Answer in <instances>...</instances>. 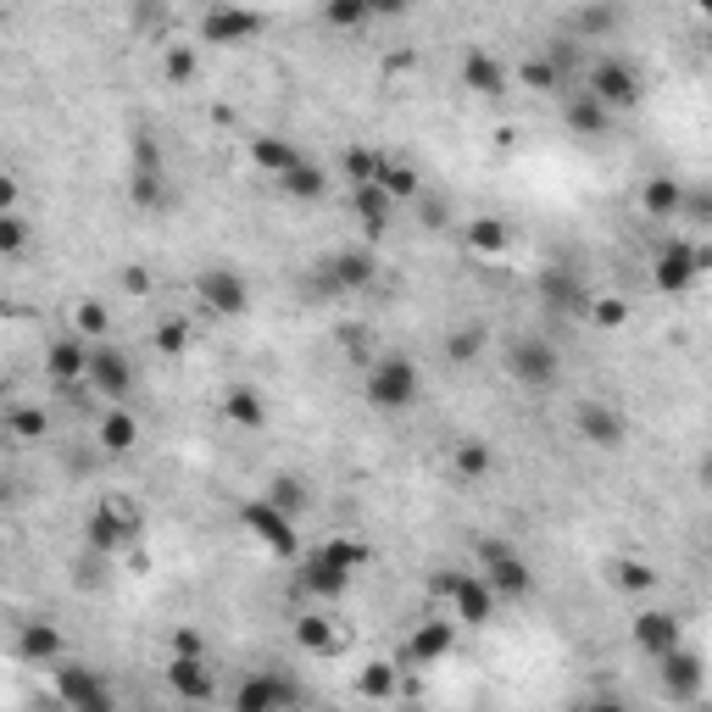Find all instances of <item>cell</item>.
<instances>
[{
	"label": "cell",
	"instance_id": "6da1fadb",
	"mask_svg": "<svg viewBox=\"0 0 712 712\" xmlns=\"http://www.w3.org/2000/svg\"><path fill=\"white\" fill-rule=\"evenodd\" d=\"M417 390H423L417 362L401 357V351H390V357H379V362L368 368V406H373V412H406V406L417 401Z\"/></svg>",
	"mask_w": 712,
	"mask_h": 712
},
{
	"label": "cell",
	"instance_id": "7a4b0ae2",
	"mask_svg": "<svg viewBox=\"0 0 712 712\" xmlns=\"http://www.w3.org/2000/svg\"><path fill=\"white\" fill-rule=\"evenodd\" d=\"M128 201L139 212H151L168 201V173H162V151L151 128H134V157H128Z\"/></svg>",
	"mask_w": 712,
	"mask_h": 712
},
{
	"label": "cell",
	"instance_id": "3957f363",
	"mask_svg": "<svg viewBox=\"0 0 712 712\" xmlns=\"http://www.w3.org/2000/svg\"><path fill=\"white\" fill-rule=\"evenodd\" d=\"M195 301H201L212 318H240V312L251 307V284L240 278V267L212 262V267L195 273Z\"/></svg>",
	"mask_w": 712,
	"mask_h": 712
},
{
	"label": "cell",
	"instance_id": "277c9868",
	"mask_svg": "<svg viewBox=\"0 0 712 712\" xmlns=\"http://www.w3.org/2000/svg\"><path fill=\"white\" fill-rule=\"evenodd\" d=\"M507 368H512V379H518L523 390H534V395H545V390L562 379L556 346H551V340H534V334H523V340L507 346Z\"/></svg>",
	"mask_w": 712,
	"mask_h": 712
},
{
	"label": "cell",
	"instance_id": "5b68a950",
	"mask_svg": "<svg viewBox=\"0 0 712 712\" xmlns=\"http://www.w3.org/2000/svg\"><path fill=\"white\" fill-rule=\"evenodd\" d=\"M435 596H446L451 618L468 629L490 624V613H496V591L485 585V574H435Z\"/></svg>",
	"mask_w": 712,
	"mask_h": 712
},
{
	"label": "cell",
	"instance_id": "8992f818",
	"mask_svg": "<svg viewBox=\"0 0 712 712\" xmlns=\"http://www.w3.org/2000/svg\"><path fill=\"white\" fill-rule=\"evenodd\" d=\"M479 556H485V585L496 591V602L507 596V602H518V596H529V585H534V567L507 545V540H479Z\"/></svg>",
	"mask_w": 712,
	"mask_h": 712
},
{
	"label": "cell",
	"instance_id": "52a82bcc",
	"mask_svg": "<svg viewBox=\"0 0 712 712\" xmlns=\"http://www.w3.org/2000/svg\"><path fill=\"white\" fill-rule=\"evenodd\" d=\"M240 523H245V534H251V540H262L273 556H296V551H301V540H296V518H290V512H278L267 496L245 501V507H240Z\"/></svg>",
	"mask_w": 712,
	"mask_h": 712
},
{
	"label": "cell",
	"instance_id": "ba28073f",
	"mask_svg": "<svg viewBox=\"0 0 712 712\" xmlns=\"http://www.w3.org/2000/svg\"><path fill=\"white\" fill-rule=\"evenodd\" d=\"M56 695H62L73 712H117L111 684H106L89 662H56Z\"/></svg>",
	"mask_w": 712,
	"mask_h": 712
},
{
	"label": "cell",
	"instance_id": "9c48e42d",
	"mask_svg": "<svg viewBox=\"0 0 712 712\" xmlns=\"http://www.w3.org/2000/svg\"><path fill=\"white\" fill-rule=\"evenodd\" d=\"M84 534H89V545H95V551H123V545H134V540H139V507H128L123 496H106V501L89 512Z\"/></svg>",
	"mask_w": 712,
	"mask_h": 712
},
{
	"label": "cell",
	"instance_id": "30bf717a",
	"mask_svg": "<svg viewBox=\"0 0 712 712\" xmlns=\"http://www.w3.org/2000/svg\"><path fill=\"white\" fill-rule=\"evenodd\" d=\"M701 273L706 267H701V245L695 240H668L657 251V262H651V284H657L662 296H684Z\"/></svg>",
	"mask_w": 712,
	"mask_h": 712
},
{
	"label": "cell",
	"instance_id": "8fae6325",
	"mask_svg": "<svg viewBox=\"0 0 712 712\" xmlns=\"http://www.w3.org/2000/svg\"><path fill=\"white\" fill-rule=\"evenodd\" d=\"M585 95H596L607 111H624V106L640 100V73H635L624 56H602V62L591 67V78H585Z\"/></svg>",
	"mask_w": 712,
	"mask_h": 712
},
{
	"label": "cell",
	"instance_id": "7c38bea8",
	"mask_svg": "<svg viewBox=\"0 0 712 712\" xmlns=\"http://www.w3.org/2000/svg\"><path fill=\"white\" fill-rule=\"evenodd\" d=\"M95 395H106V401H123L128 390H134V357L123 351V346H89V379H84Z\"/></svg>",
	"mask_w": 712,
	"mask_h": 712
},
{
	"label": "cell",
	"instance_id": "4fadbf2b",
	"mask_svg": "<svg viewBox=\"0 0 712 712\" xmlns=\"http://www.w3.org/2000/svg\"><path fill=\"white\" fill-rule=\"evenodd\" d=\"M574 429H580V440H585V446H596V451H618V446H624V435H629V423H624V412H613L607 401H580Z\"/></svg>",
	"mask_w": 712,
	"mask_h": 712
},
{
	"label": "cell",
	"instance_id": "5bb4252c",
	"mask_svg": "<svg viewBox=\"0 0 712 712\" xmlns=\"http://www.w3.org/2000/svg\"><path fill=\"white\" fill-rule=\"evenodd\" d=\"M296 701V684L290 679H284V673H251V679H240V690H234V712H284V706H290Z\"/></svg>",
	"mask_w": 712,
	"mask_h": 712
},
{
	"label": "cell",
	"instance_id": "9a60e30c",
	"mask_svg": "<svg viewBox=\"0 0 712 712\" xmlns=\"http://www.w3.org/2000/svg\"><path fill=\"white\" fill-rule=\"evenodd\" d=\"M701 684H706V662H701V651L679 646V651H668V657H662V695H668V701H695V695H701Z\"/></svg>",
	"mask_w": 712,
	"mask_h": 712
},
{
	"label": "cell",
	"instance_id": "2e32d148",
	"mask_svg": "<svg viewBox=\"0 0 712 712\" xmlns=\"http://www.w3.org/2000/svg\"><path fill=\"white\" fill-rule=\"evenodd\" d=\"M629 635H635V646L646 651V657H668V651H679L684 640H679V618L673 613H662V607H646L635 624H629Z\"/></svg>",
	"mask_w": 712,
	"mask_h": 712
},
{
	"label": "cell",
	"instance_id": "e0dca14e",
	"mask_svg": "<svg viewBox=\"0 0 712 712\" xmlns=\"http://www.w3.org/2000/svg\"><path fill=\"white\" fill-rule=\"evenodd\" d=\"M251 34H262V18H256V12H240V7H212V12H201V40H206V45H240V40H251Z\"/></svg>",
	"mask_w": 712,
	"mask_h": 712
},
{
	"label": "cell",
	"instance_id": "ac0fdd59",
	"mask_svg": "<svg viewBox=\"0 0 712 712\" xmlns=\"http://www.w3.org/2000/svg\"><path fill=\"white\" fill-rule=\"evenodd\" d=\"M451 651H457V618H423L406 640L412 662H446Z\"/></svg>",
	"mask_w": 712,
	"mask_h": 712
},
{
	"label": "cell",
	"instance_id": "d6986e66",
	"mask_svg": "<svg viewBox=\"0 0 712 712\" xmlns=\"http://www.w3.org/2000/svg\"><path fill=\"white\" fill-rule=\"evenodd\" d=\"M540 301H545L551 312H562V318H591V296L580 290V278L562 273V267L540 273Z\"/></svg>",
	"mask_w": 712,
	"mask_h": 712
},
{
	"label": "cell",
	"instance_id": "ffe728a7",
	"mask_svg": "<svg viewBox=\"0 0 712 712\" xmlns=\"http://www.w3.org/2000/svg\"><path fill=\"white\" fill-rule=\"evenodd\" d=\"M45 373H51V379H62V384L89 379V340H78V334L51 340V346H45Z\"/></svg>",
	"mask_w": 712,
	"mask_h": 712
},
{
	"label": "cell",
	"instance_id": "44dd1931",
	"mask_svg": "<svg viewBox=\"0 0 712 712\" xmlns=\"http://www.w3.org/2000/svg\"><path fill=\"white\" fill-rule=\"evenodd\" d=\"M251 162H256L267 179H290L307 157L290 146V139H278V134H256V139H251Z\"/></svg>",
	"mask_w": 712,
	"mask_h": 712
},
{
	"label": "cell",
	"instance_id": "7402d4cb",
	"mask_svg": "<svg viewBox=\"0 0 712 712\" xmlns=\"http://www.w3.org/2000/svg\"><path fill=\"white\" fill-rule=\"evenodd\" d=\"M323 284L329 290H368L373 284V256L368 251H334L323 262Z\"/></svg>",
	"mask_w": 712,
	"mask_h": 712
},
{
	"label": "cell",
	"instance_id": "603a6c76",
	"mask_svg": "<svg viewBox=\"0 0 712 712\" xmlns=\"http://www.w3.org/2000/svg\"><path fill=\"white\" fill-rule=\"evenodd\" d=\"M223 417L234 429H267V395L256 384H229L223 390Z\"/></svg>",
	"mask_w": 712,
	"mask_h": 712
},
{
	"label": "cell",
	"instance_id": "cb8c5ba5",
	"mask_svg": "<svg viewBox=\"0 0 712 712\" xmlns=\"http://www.w3.org/2000/svg\"><path fill=\"white\" fill-rule=\"evenodd\" d=\"M168 684H173L179 701H212V690H217V679H212V668L201 657H173L168 662Z\"/></svg>",
	"mask_w": 712,
	"mask_h": 712
},
{
	"label": "cell",
	"instance_id": "d4e9b609",
	"mask_svg": "<svg viewBox=\"0 0 712 712\" xmlns=\"http://www.w3.org/2000/svg\"><path fill=\"white\" fill-rule=\"evenodd\" d=\"M640 212L651 217V223H673V217H684V184L679 179H646V190H640Z\"/></svg>",
	"mask_w": 712,
	"mask_h": 712
},
{
	"label": "cell",
	"instance_id": "484cf974",
	"mask_svg": "<svg viewBox=\"0 0 712 712\" xmlns=\"http://www.w3.org/2000/svg\"><path fill=\"white\" fill-rule=\"evenodd\" d=\"M463 84H468L474 95H507V67H501L485 45H474V51L463 56Z\"/></svg>",
	"mask_w": 712,
	"mask_h": 712
},
{
	"label": "cell",
	"instance_id": "4316f807",
	"mask_svg": "<svg viewBox=\"0 0 712 712\" xmlns=\"http://www.w3.org/2000/svg\"><path fill=\"white\" fill-rule=\"evenodd\" d=\"M351 212H357V223L368 229V240H384V229H390V217H395V201H390L379 184H362V190H351Z\"/></svg>",
	"mask_w": 712,
	"mask_h": 712
},
{
	"label": "cell",
	"instance_id": "83f0119b",
	"mask_svg": "<svg viewBox=\"0 0 712 712\" xmlns=\"http://www.w3.org/2000/svg\"><path fill=\"white\" fill-rule=\"evenodd\" d=\"M346 585H351V574H346V567H334L323 551H312V556L301 562V591H312V596L334 602V596H346Z\"/></svg>",
	"mask_w": 712,
	"mask_h": 712
},
{
	"label": "cell",
	"instance_id": "f1b7e54d",
	"mask_svg": "<svg viewBox=\"0 0 712 712\" xmlns=\"http://www.w3.org/2000/svg\"><path fill=\"white\" fill-rule=\"evenodd\" d=\"M351 684H357V695H362V701H390V695L401 690V668H395V662H384V657H373V662H362V668H357V679H351Z\"/></svg>",
	"mask_w": 712,
	"mask_h": 712
},
{
	"label": "cell",
	"instance_id": "f546056e",
	"mask_svg": "<svg viewBox=\"0 0 712 712\" xmlns=\"http://www.w3.org/2000/svg\"><path fill=\"white\" fill-rule=\"evenodd\" d=\"M262 496H267L278 512H290V518L312 507V490H307V479H296V474H273V479L262 485Z\"/></svg>",
	"mask_w": 712,
	"mask_h": 712
},
{
	"label": "cell",
	"instance_id": "4dcf8cb0",
	"mask_svg": "<svg viewBox=\"0 0 712 712\" xmlns=\"http://www.w3.org/2000/svg\"><path fill=\"white\" fill-rule=\"evenodd\" d=\"M607 123H613V111L596 100V95H574V100H567V128H574V134H585V139H596V134H607Z\"/></svg>",
	"mask_w": 712,
	"mask_h": 712
},
{
	"label": "cell",
	"instance_id": "1f68e13d",
	"mask_svg": "<svg viewBox=\"0 0 712 712\" xmlns=\"http://www.w3.org/2000/svg\"><path fill=\"white\" fill-rule=\"evenodd\" d=\"M451 468H457V479H490L496 451H490L485 440H457V446H451Z\"/></svg>",
	"mask_w": 712,
	"mask_h": 712
},
{
	"label": "cell",
	"instance_id": "d6a6232c",
	"mask_svg": "<svg viewBox=\"0 0 712 712\" xmlns=\"http://www.w3.org/2000/svg\"><path fill=\"white\" fill-rule=\"evenodd\" d=\"M134 440H139V423H134V412H106L100 417V446L111 451V457H123V451H134Z\"/></svg>",
	"mask_w": 712,
	"mask_h": 712
},
{
	"label": "cell",
	"instance_id": "836d02e7",
	"mask_svg": "<svg viewBox=\"0 0 712 712\" xmlns=\"http://www.w3.org/2000/svg\"><path fill=\"white\" fill-rule=\"evenodd\" d=\"M379 190H384L390 201H417V195H423L417 168H406V162H395V157H384V168H379Z\"/></svg>",
	"mask_w": 712,
	"mask_h": 712
},
{
	"label": "cell",
	"instance_id": "e575fe53",
	"mask_svg": "<svg viewBox=\"0 0 712 712\" xmlns=\"http://www.w3.org/2000/svg\"><path fill=\"white\" fill-rule=\"evenodd\" d=\"M296 640H301V651H312V657H334V651L346 646L329 618H301V624H296Z\"/></svg>",
	"mask_w": 712,
	"mask_h": 712
},
{
	"label": "cell",
	"instance_id": "d590c367",
	"mask_svg": "<svg viewBox=\"0 0 712 712\" xmlns=\"http://www.w3.org/2000/svg\"><path fill=\"white\" fill-rule=\"evenodd\" d=\"M18 651H23L29 662H56V657H62V635H56V624H29V629L18 635Z\"/></svg>",
	"mask_w": 712,
	"mask_h": 712
},
{
	"label": "cell",
	"instance_id": "8d00e7d4",
	"mask_svg": "<svg viewBox=\"0 0 712 712\" xmlns=\"http://www.w3.org/2000/svg\"><path fill=\"white\" fill-rule=\"evenodd\" d=\"M318 551H323V556H329L334 567H346V574H351V580H357V574H362V567H368V545H362L357 534H329V540H323Z\"/></svg>",
	"mask_w": 712,
	"mask_h": 712
},
{
	"label": "cell",
	"instance_id": "74e56055",
	"mask_svg": "<svg viewBox=\"0 0 712 712\" xmlns=\"http://www.w3.org/2000/svg\"><path fill=\"white\" fill-rule=\"evenodd\" d=\"M468 251L496 262V256L507 251V223H501V217H474V223H468Z\"/></svg>",
	"mask_w": 712,
	"mask_h": 712
},
{
	"label": "cell",
	"instance_id": "f35d334b",
	"mask_svg": "<svg viewBox=\"0 0 712 712\" xmlns=\"http://www.w3.org/2000/svg\"><path fill=\"white\" fill-rule=\"evenodd\" d=\"M613 585L629 591V596H646V591L657 585V567L640 562V556H618V562H613Z\"/></svg>",
	"mask_w": 712,
	"mask_h": 712
},
{
	"label": "cell",
	"instance_id": "ab89813d",
	"mask_svg": "<svg viewBox=\"0 0 712 712\" xmlns=\"http://www.w3.org/2000/svg\"><path fill=\"white\" fill-rule=\"evenodd\" d=\"M340 168H346V179H351V190H362V184H379V168H384V151H368V146H351Z\"/></svg>",
	"mask_w": 712,
	"mask_h": 712
},
{
	"label": "cell",
	"instance_id": "60d3db41",
	"mask_svg": "<svg viewBox=\"0 0 712 712\" xmlns=\"http://www.w3.org/2000/svg\"><path fill=\"white\" fill-rule=\"evenodd\" d=\"M278 184H284V195H296V201H318L329 179H323V168H312V162H301V168H296L290 179H278Z\"/></svg>",
	"mask_w": 712,
	"mask_h": 712
},
{
	"label": "cell",
	"instance_id": "b9f144b4",
	"mask_svg": "<svg viewBox=\"0 0 712 712\" xmlns=\"http://www.w3.org/2000/svg\"><path fill=\"white\" fill-rule=\"evenodd\" d=\"M479 357H485V334H479V329H457V334H446V362L468 368V362H479Z\"/></svg>",
	"mask_w": 712,
	"mask_h": 712
},
{
	"label": "cell",
	"instance_id": "7bdbcfd3",
	"mask_svg": "<svg viewBox=\"0 0 712 712\" xmlns=\"http://www.w3.org/2000/svg\"><path fill=\"white\" fill-rule=\"evenodd\" d=\"M73 329H78V340H95V346H100V334H106V307H100V301H78V307H73Z\"/></svg>",
	"mask_w": 712,
	"mask_h": 712
},
{
	"label": "cell",
	"instance_id": "ee69618b",
	"mask_svg": "<svg viewBox=\"0 0 712 712\" xmlns=\"http://www.w3.org/2000/svg\"><path fill=\"white\" fill-rule=\"evenodd\" d=\"M7 429H12L18 440H45V412H40V406H12Z\"/></svg>",
	"mask_w": 712,
	"mask_h": 712
},
{
	"label": "cell",
	"instance_id": "f6af8a7d",
	"mask_svg": "<svg viewBox=\"0 0 712 712\" xmlns=\"http://www.w3.org/2000/svg\"><path fill=\"white\" fill-rule=\"evenodd\" d=\"M323 18H329L334 29H362V23L373 18V7H362V0H334V7H323Z\"/></svg>",
	"mask_w": 712,
	"mask_h": 712
},
{
	"label": "cell",
	"instance_id": "bcb514c9",
	"mask_svg": "<svg viewBox=\"0 0 712 712\" xmlns=\"http://www.w3.org/2000/svg\"><path fill=\"white\" fill-rule=\"evenodd\" d=\"M591 323H596V329H624V323H629V307H624L618 296H596V301H591Z\"/></svg>",
	"mask_w": 712,
	"mask_h": 712
},
{
	"label": "cell",
	"instance_id": "7dc6e473",
	"mask_svg": "<svg viewBox=\"0 0 712 712\" xmlns=\"http://www.w3.org/2000/svg\"><path fill=\"white\" fill-rule=\"evenodd\" d=\"M184 346H190V323H184V318L157 323V351H162V357H184Z\"/></svg>",
	"mask_w": 712,
	"mask_h": 712
},
{
	"label": "cell",
	"instance_id": "c3c4849f",
	"mask_svg": "<svg viewBox=\"0 0 712 712\" xmlns=\"http://www.w3.org/2000/svg\"><path fill=\"white\" fill-rule=\"evenodd\" d=\"M29 245V223H23V212H7L0 217V256H18Z\"/></svg>",
	"mask_w": 712,
	"mask_h": 712
},
{
	"label": "cell",
	"instance_id": "681fc988",
	"mask_svg": "<svg viewBox=\"0 0 712 712\" xmlns=\"http://www.w3.org/2000/svg\"><path fill=\"white\" fill-rule=\"evenodd\" d=\"M162 73H168L173 84H184V78H195V51H190V45H173V51L162 56Z\"/></svg>",
	"mask_w": 712,
	"mask_h": 712
},
{
	"label": "cell",
	"instance_id": "f907efd6",
	"mask_svg": "<svg viewBox=\"0 0 712 712\" xmlns=\"http://www.w3.org/2000/svg\"><path fill=\"white\" fill-rule=\"evenodd\" d=\"M574 23H580V34H607V29H618V12L613 7H585Z\"/></svg>",
	"mask_w": 712,
	"mask_h": 712
},
{
	"label": "cell",
	"instance_id": "816d5d0a",
	"mask_svg": "<svg viewBox=\"0 0 712 712\" xmlns=\"http://www.w3.org/2000/svg\"><path fill=\"white\" fill-rule=\"evenodd\" d=\"M523 84H529V89H556V84H562V73H556V62H545V56H540V62H523Z\"/></svg>",
	"mask_w": 712,
	"mask_h": 712
},
{
	"label": "cell",
	"instance_id": "f5cc1de1",
	"mask_svg": "<svg viewBox=\"0 0 712 712\" xmlns=\"http://www.w3.org/2000/svg\"><path fill=\"white\" fill-rule=\"evenodd\" d=\"M684 217L712 223V190H684Z\"/></svg>",
	"mask_w": 712,
	"mask_h": 712
},
{
	"label": "cell",
	"instance_id": "db71d44e",
	"mask_svg": "<svg viewBox=\"0 0 712 712\" xmlns=\"http://www.w3.org/2000/svg\"><path fill=\"white\" fill-rule=\"evenodd\" d=\"M123 290H128V296H151V273H146V267H128V273H123Z\"/></svg>",
	"mask_w": 712,
	"mask_h": 712
},
{
	"label": "cell",
	"instance_id": "11a10c76",
	"mask_svg": "<svg viewBox=\"0 0 712 712\" xmlns=\"http://www.w3.org/2000/svg\"><path fill=\"white\" fill-rule=\"evenodd\" d=\"M173 657H201V635L195 629H179L173 635Z\"/></svg>",
	"mask_w": 712,
	"mask_h": 712
},
{
	"label": "cell",
	"instance_id": "9f6ffc18",
	"mask_svg": "<svg viewBox=\"0 0 712 712\" xmlns=\"http://www.w3.org/2000/svg\"><path fill=\"white\" fill-rule=\"evenodd\" d=\"M423 229H446V206L440 201H423Z\"/></svg>",
	"mask_w": 712,
	"mask_h": 712
},
{
	"label": "cell",
	"instance_id": "6f0895ef",
	"mask_svg": "<svg viewBox=\"0 0 712 712\" xmlns=\"http://www.w3.org/2000/svg\"><path fill=\"white\" fill-rule=\"evenodd\" d=\"M580 712H629V706H624L618 695H596V701H585Z\"/></svg>",
	"mask_w": 712,
	"mask_h": 712
},
{
	"label": "cell",
	"instance_id": "680465c9",
	"mask_svg": "<svg viewBox=\"0 0 712 712\" xmlns=\"http://www.w3.org/2000/svg\"><path fill=\"white\" fill-rule=\"evenodd\" d=\"M706 18H712V7H706Z\"/></svg>",
	"mask_w": 712,
	"mask_h": 712
},
{
	"label": "cell",
	"instance_id": "91938a15",
	"mask_svg": "<svg viewBox=\"0 0 712 712\" xmlns=\"http://www.w3.org/2000/svg\"><path fill=\"white\" fill-rule=\"evenodd\" d=\"M706 712H712V706H706Z\"/></svg>",
	"mask_w": 712,
	"mask_h": 712
}]
</instances>
